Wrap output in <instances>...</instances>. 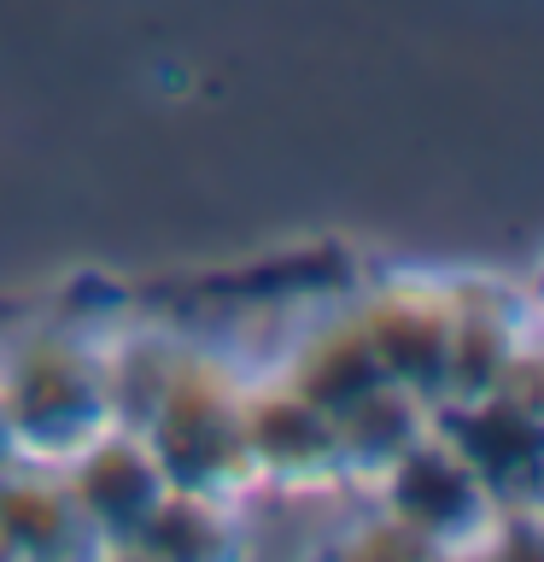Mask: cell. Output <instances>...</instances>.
<instances>
[{
    "label": "cell",
    "mask_w": 544,
    "mask_h": 562,
    "mask_svg": "<svg viewBox=\"0 0 544 562\" xmlns=\"http://www.w3.org/2000/svg\"><path fill=\"white\" fill-rule=\"evenodd\" d=\"M0 404L24 463L77 457L100 428H112V386H105V340L82 328H30L0 358Z\"/></svg>",
    "instance_id": "6da1fadb"
},
{
    "label": "cell",
    "mask_w": 544,
    "mask_h": 562,
    "mask_svg": "<svg viewBox=\"0 0 544 562\" xmlns=\"http://www.w3.org/2000/svg\"><path fill=\"white\" fill-rule=\"evenodd\" d=\"M240 404L246 375L235 363L211 358L188 346L175 375L140 422V439L152 446L158 469L175 492H211V498H235L252 486L246 469V439H240Z\"/></svg>",
    "instance_id": "7a4b0ae2"
},
{
    "label": "cell",
    "mask_w": 544,
    "mask_h": 562,
    "mask_svg": "<svg viewBox=\"0 0 544 562\" xmlns=\"http://www.w3.org/2000/svg\"><path fill=\"white\" fill-rule=\"evenodd\" d=\"M240 439H246V469H252V486L322 492V486H340L345 481L333 416L322 411V404H310L305 393H293L281 375L246 381Z\"/></svg>",
    "instance_id": "3957f363"
},
{
    "label": "cell",
    "mask_w": 544,
    "mask_h": 562,
    "mask_svg": "<svg viewBox=\"0 0 544 562\" xmlns=\"http://www.w3.org/2000/svg\"><path fill=\"white\" fill-rule=\"evenodd\" d=\"M369 486H375V504L386 509V516L416 527L433 551L439 544L480 539V527L498 521L491 492L474 481V469L451 451V439L439 434L433 422H428V434H416Z\"/></svg>",
    "instance_id": "277c9868"
},
{
    "label": "cell",
    "mask_w": 544,
    "mask_h": 562,
    "mask_svg": "<svg viewBox=\"0 0 544 562\" xmlns=\"http://www.w3.org/2000/svg\"><path fill=\"white\" fill-rule=\"evenodd\" d=\"M433 428L451 439V451L474 469L498 509L544 504V416H533L526 404L509 393L445 398L433 404Z\"/></svg>",
    "instance_id": "5b68a950"
},
{
    "label": "cell",
    "mask_w": 544,
    "mask_h": 562,
    "mask_svg": "<svg viewBox=\"0 0 544 562\" xmlns=\"http://www.w3.org/2000/svg\"><path fill=\"white\" fill-rule=\"evenodd\" d=\"M59 474H65L70 504H77V516L94 533V544H117V551L135 539V527L170 492L152 446L140 439V428H123V422L100 428L77 457H65Z\"/></svg>",
    "instance_id": "8992f818"
},
{
    "label": "cell",
    "mask_w": 544,
    "mask_h": 562,
    "mask_svg": "<svg viewBox=\"0 0 544 562\" xmlns=\"http://www.w3.org/2000/svg\"><path fill=\"white\" fill-rule=\"evenodd\" d=\"M363 334L375 346L381 381L416 393L421 404H439L451 386V293L433 281H393V288L369 293Z\"/></svg>",
    "instance_id": "52a82bcc"
},
{
    "label": "cell",
    "mask_w": 544,
    "mask_h": 562,
    "mask_svg": "<svg viewBox=\"0 0 544 562\" xmlns=\"http://www.w3.org/2000/svg\"><path fill=\"white\" fill-rule=\"evenodd\" d=\"M275 375L305 393L310 404L322 411H345L351 398H363L369 386H381V363H375V346L363 334V316L358 305L351 311H333V316H316L310 328L293 334L287 358L275 363Z\"/></svg>",
    "instance_id": "ba28073f"
},
{
    "label": "cell",
    "mask_w": 544,
    "mask_h": 562,
    "mask_svg": "<svg viewBox=\"0 0 544 562\" xmlns=\"http://www.w3.org/2000/svg\"><path fill=\"white\" fill-rule=\"evenodd\" d=\"M94 533L82 527L70 486L53 463H18L0 474V551L18 557H53V551H82Z\"/></svg>",
    "instance_id": "9c48e42d"
},
{
    "label": "cell",
    "mask_w": 544,
    "mask_h": 562,
    "mask_svg": "<svg viewBox=\"0 0 544 562\" xmlns=\"http://www.w3.org/2000/svg\"><path fill=\"white\" fill-rule=\"evenodd\" d=\"M521 346H526V328H521V316L509 311V299L451 293V386H445V398L498 393Z\"/></svg>",
    "instance_id": "30bf717a"
},
{
    "label": "cell",
    "mask_w": 544,
    "mask_h": 562,
    "mask_svg": "<svg viewBox=\"0 0 544 562\" xmlns=\"http://www.w3.org/2000/svg\"><path fill=\"white\" fill-rule=\"evenodd\" d=\"M428 422H433V404H421L416 393H404V386H393V381L369 386L363 398H351L345 411H333L345 481L351 474H358V481H375L416 434H428Z\"/></svg>",
    "instance_id": "8fae6325"
},
{
    "label": "cell",
    "mask_w": 544,
    "mask_h": 562,
    "mask_svg": "<svg viewBox=\"0 0 544 562\" xmlns=\"http://www.w3.org/2000/svg\"><path fill=\"white\" fill-rule=\"evenodd\" d=\"M18 463V439H12V422H7V404H0V474Z\"/></svg>",
    "instance_id": "7c38bea8"
}]
</instances>
